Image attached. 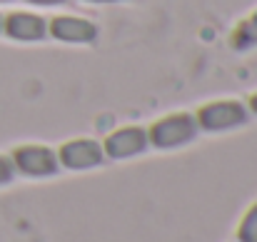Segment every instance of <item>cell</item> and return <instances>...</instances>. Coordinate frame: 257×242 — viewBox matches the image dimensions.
I'll return each mask as SVG.
<instances>
[{"label":"cell","mask_w":257,"mask_h":242,"mask_svg":"<svg viewBox=\"0 0 257 242\" xmlns=\"http://www.w3.org/2000/svg\"><path fill=\"white\" fill-rule=\"evenodd\" d=\"M148 130L140 128V125H122L117 130H112L105 143H102V153L107 158H115V160H122V158H133V155H140L145 148H148Z\"/></svg>","instance_id":"8992f818"},{"label":"cell","mask_w":257,"mask_h":242,"mask_svg":"<svg viewBox=\"0 0 257 242\" xmlns=\"http://www.w3.org/2000/svg\"><path fill=\"white\" fill-rule=\"evenodd\" d=\"M10 160H13V167L20 170L23 175L43 177V175L55 172V167H58V153H53V148H48V145L30 143V145H20L13 153Z\"/></svg>","instance_id":"5b68a950"},{"label":"cell","mask_w":257,"mask_h":242,"mask_svg":"<svg viewBox=\"0 0 257 242\" xmlns=\"http://www.w3.org/2000/svg\"><path fill=\"white\" fill-rule=\"evenodd\" d=\"M102 145L97 140H90V138H75V140H68L63 143V148L58 150V162L73 167V170H85L92 167L102 160Z\"/></svg>","instance_id":"52a82bcc"},{"label":"cell","mask_w":257,"mask_h":242,"mask_svg":"<svg viewBox=\"0 0 257 242\" xmlns=\"http://www.w3.org/2000/svg\"><path fill=\"white\" fill-rule=\"evenodd\" d=\"M247 110H250L252 115H257V92L255 95H250V100H247Z\"/></svg>","instance_id":"7c38bea8"},{"label":"cell","mask_w":257,"mask_h":242,"mask_svg":"<svg viewBox=\"0 0 257 242\" xmlns=\"http://www.w3.org/2000/svg\"><path fill=\"white\" fill-rule=\"evenodd\" d=\"M230 48L240 50V53L257 48V10L250 13L247 18H242L237 23V28L230 33Z\"/></svg>","instance_id":"ba28073f"},{"label":"cell","mask_w":257,"mask_h":242,"mask_svg":"<svg viewBox=\"0 0 257 242\" xmlns=\"http://www.w3.org/2000/svg\"><path fill=\"white\" fill-rule=\"evenodd\" d=\"M25 3H30L35 8H58V5H65L68 0H25Z\"/></svg>","instance_id":"8fae6325"},{"label":"cell","mask_w":257,"mask_h":242,"mask_svg":"<svg viewBox=\"0 0 257 242\" xmlns=\"http://www.w3.org/2000/svg\"><path fill=\"white\" fill-rule=\"evenodd\" d=\"M242 240L247 242H257V207L247 215V220H245V225H242Z\"/></svg>","instance_id":"9c48e42d"},{"label":"cell","mask_w":257,"mask_h":242,"mask_svg":"<svg viewBox=\"0 0 257 242\" xmlns=\"http://www.w3.org/2000/svg\"><path fill=\"white\" fill-rule=\"evenodd\" d=\"M0 3H13V0H0Z\"/></svg>","instance_id":"9a60e30c"},{"label":"cell","mask_w":257,"mask_h":242,"mask_svg":"<svg viewBox=\"0 0 257 242\" xmlns=\"http://www.w3.org/2000/svg\"><path fill=\"white\" fill-rule=\"evenodd\" d=\"M97 35V25L80 15H55L48 20V38L65 45H92Z\"/></svg>","instance_id":"3957f363"},{"label":"cell","mask_w":257,"mask_h":242,"mask_svg":"<svg viewBox=\"0 0 257 242\" xmlns=\"http://www.w3.org/2000/svg\"><path fill=\"white\" fill-rule=\"evenodd\" d=\"M0 33H3V13H0Z\"/></svg>","instance_id":"5bb4252c"},{"label":"cell","mask_w":257,"mask_h":242,"mask_svg":"<svg viewBox=\"0 0 257 242\" xmlns=\"http://www.w3.org/2000/svg\"><path fill=\"white\" fill-rule=\"evenodd\" d=\"M83 3H92V5H110V3H127V0H83Z\"/></svg>","instance_id":"4fadbf2b"},{"label":"cell","mask_w":257,"mask_h":242,"mask_svg":"<svg viewBox=\"0 0 257 242\" xmlns=\"http://www.w3.org/2000/svg\"><path fill=\"white\" fill-rule=\"evenodd\" d=\"M192 115L197 120V128L205 133H227L242 128L250 120V110L240 100H210L200 105Z\"/></svg>","instance_id":"7a4b0ae2"},{"label":"cell","mask_w":257,"mask_h":242,"mask_svg":"<svg viewBox=\"0 0 257 242\" xmlns=\"http://www.w3.org/2000/svg\"><path fill=\"white\" fill-rule=\"evenodd\" d=\"M13 172H15V167H13V160H10V158H3V155H0V185L10 182V180H13Z\"/></svg>","instance_id":"30bf717a"},{"label":"cell","mask_w":257,"mask_h":242,"mask_svg":"<svg viewBox=\"0 0 257 242\" xmlns=\"http://www.w3.org/2000/svg\"><path fill=\"white\" fill-rule=\"evenodd\" d=\"M200 128L192 112H168L148 128V143L160 150H175L197 138Z\"/></svg>","instance_id":"6da1fadb"},{"label":"cell","mask_w":257,"mask_h":242,"mask_svg":"<svg viewBox=\"0 0 257 242\" xmlns=\"http://www.w3.org/2000/svg\"><path fill=\"white\" fill-rule=\"evenodd\" d=\"M3 35L15 43H40L48 38V18L33 10H13L3 15Z\"/></svg>","instance_id":"277c9868"}]
</instances>
